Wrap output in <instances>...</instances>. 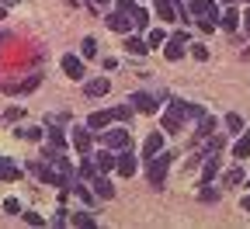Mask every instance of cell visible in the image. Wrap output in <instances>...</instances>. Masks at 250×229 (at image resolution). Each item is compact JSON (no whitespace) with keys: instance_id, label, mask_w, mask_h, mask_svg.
Instances as JSON below:
<instances>
[{"instance_id":"6da1fadb","label":"cell","mask_w":250,"mask_h":229,"mask_svg":"<svg viewBox=\"0 0 250 229\" xmlns=\"http://www.w3.org/2000/svg\"><path fill=\"white\" fill-rule=\"evenodd\" d=\"M205 115V108H198V104H184V101H174L170 108H167V115H164V122H160V128L164 132H181V122L184 118H202Z\"/></svg>"},{"instance_id":"7a4b0ae2","label":"cell","mask_w":250,"mask_h":229,"mask_svg":"<svg viewBox=\"0 0 250 229\" xmlns=\"http://www.w3.org/2000/svg\"><path fill=\"white\" fill-rule=\"evenodd\" d=\"M28 170L35 174L39 181H45V184H56V187H66V184H70V177L62 174V170L56 167L52 160H49V163H45V160H31V163H28Z\"/></svg>"},{"instance_id":"3957f363","label":"cell","mask_w":250,"mask_h":229,"mask_svg":"<svg viewBox=\"0 0 250 229\" xmlns=\"http://www.w3.org/2000/svg\"><path fill=\"white\" fill-rule=\"evenodd\" d=\"M170 160H174V153H156V156H149L146 160V177H149V184L153 187H164V181H167V170H170Z\"/></svg>"},{"instance_id":"277c9868","label":"cell","mask_w":250,"mask_h":229,"mask_svg":"<svg viewBox=\"0 0 250 229\" xmlns=\"http://www.w3.org/2000/svg\"><path fill=\"white\" fill-rule=\"evenodd\" d=\"M104 24H108L111 31H118V35H129V31L136 28V24H132V18L125 14V11H118V7H115V11H111V14L104 18Z\"/></svg>"},{"instance_id":"5b68a950","label":"cell","mask_w":250,"mask_h":229,"mask_svg":"<svg viewBox=\"0 0 250 229\" xmlns=\"http://www.w3.org/2000/svg\"><path fill=\"white\" fill-rule=\"evenodd\" d=\"M101 143L108 149H129V128H104Z\"/></svg>"},{"instance_id":"8992f818","label":"cell","mask_w":250,"mask_h":229,"mask_svg":"<svg viewBox=\"0 0 250 229\" xmlns=\"http://www.w3.org/2000/svg\"><path fill=\"white\" fill-rule=\"evenodd\" d=\"M184 45H188V35H184V31H177V35H170V39H167V45H164V56H167L170 62H177V59L184 56Z\"/></svg>"},{"instance_id":"52a82bcc","label":"cell","mask_w":250,"mask_h":229,"mask_svg":"<svg viewBox=\"0 0 250 229\" xmlns=\"http://www.w3.org/2000/svg\"><path fill=\"white\" fill-rule=\"evenodd\" d=\"M188 11H191L195 18H212V21H219L215 0H188Z\"/></svg>"},{"instance_id":"ba28073f","label":"cell","mask_w":250,"mask_h":229,"mask_svg":"<svg viewBox=\"0 0 250 229\" xmlns=\"http://www.w3.org/2000/svg\"><path fill=\"white\" fill-rule=\"evenodd\" d=\"M73 146H77V153L80 156H90V146H94V139H90V125L87 128H73Z\"/></svg>"},{"instance_id":"9c48e42d","label":"cell","mask_w":250,"mask_h":229,"mask_svg":"<svg viewBox=\"0 0 250 229\" xmlns=\"http://www.w3.org/2000/svg\"><path fill=\"white\" fill-rule=\"evenodd\" d=\"M111 122H118V115H115V108H111V111H94V115L87 118V125L94 128V132H104V128H108Z\"/></svg>"},{"instance_id":"30bf717a","label":"cell","mask_w":250,"mask_h":229,"mask_svg":"<svg viewBox=\"0 0 250 229\" xmlns=\"http://www.w3.org/2000/svg\"><path fill=\"white\" fill-rule=\"evenodd\" d=\"M132 104H136V111H143V115H153L156 108H160V101H156L153 94H146V90L132 94Z\"/></svg>"},{"instance_id":"8fae6325","label":"cell","mask_w":250,"mask_h":229,"mask_svg":"<svg viewBox=\"0 0 250 229\" xmlns=\"http://www.w3.org/2000/svg\"><path fill=\"white\" fill-rule=\"evenodd\" d=\"M59 62H62V73H66L70 80H80V77H83V62H80V56H70V52H66Z\"/></svg>"},{"instance_id":"7c38bea8","label":"cell","mask_w":250,"mask_h":229,"mask_svg":"<svg viewBox=\"0 0 250 229\" xmlns=\"http://www.w3.org/2000/svg\"><path fill=\"white\" fill-rule=\"evenodd\" d=\"M153 4H156V14H160L164 21H177V18H181L177 0H153Z\"/></svg>"},{"instance_id":"4fadbf2b","label":"cell","mask_w":250,"mask_h":229,"mask_svg":"<svg viewBox=\"0 0 250 229\" xmlns=\"http://www.w3.org/2000/svg\"><path fill=\"white\" fill-rule=\"evenodd\" d=\"M160 149H164V132H149L146 143H143V156L149 160V156H156Z\"/></svg>"},{"instance_id":"5bb4252c","label":"cell","mask_w":250,"mask_h":229,"mask_svg":"<svg viewBox=\"0 0 250 229\" xmlns=\"http://www.w3.org/2000/svg\"><path fill=\"white\" fill-rule=\"evenodd\" d=\"M115 170H118L122 177H132V174H136V156H132L129 149H125V153L118 156V163H115Z\"/></svg>"},{"instance_id":"9a60e30c","label":"cell","mask_w":250,"mask_h":229,"mask_svg":"<svg viewBox=\"0 0 250 229\" xmlns=\"http://www.w3.org/2000/svg\"><path fill=\"white\" fill-rule=\"evenodd\" d=\"M108 87H111V83H108L104 77H98V80H87V83H83V94H87V97H104Z\"/></svg>"},{"instance_id":"2e32d148","label":"cell","mask_w":250,"mask_h":229,"mask_svg":"<svg viewBox=\"0 0 250 229\" xmlns=\"http://www.w3.org/2000/svg\"><path fill=\"white\" fill-rule=\"evenodd\" d=\"M146 49H149V42L139 39V35H129V39H125V52H129V56H146Z\"/></svg>"},{"instance_id":"e0dca14e","label":"cell","mask_w":250,"mask_h":229,"mask_svg":"<svg viewBox=\"0 0 250 229\" xmlns=\"http://www.w3.org/2000/svg\"><path fill=\"white\" fill-rule=\"evenodd\" d=\"M90 184H94V191H98L101 198H115V184H111L108 177H101V174H98V177H90Z\"/></svg>"},{"instance_id":"ac0fdd59","label":"cell","mask_w":250,"mask_h":229,"mask_svg":"<svg viewBox=\"0 0 250 229\" xmlns=\"http://www.w3.org/2000/svg\"><path fill=\"white\" fill-rule=\"evenodd\" d=\"M233 156H236V160L250 156V128H243V132H240V139H236V146H233Z\"/></svg>"},{"instance_id":"d6986e66","label":"cell","mask_w":250,"mask_h":229,"mask_svg":"<svg viewBox=\"0 0 250 229\" xmlns=\"http://www.w3.org/2000/svg\"><path fill=\"white\" fill-rule=\"evenodd\" d=\"M0 181H21V167L11 163V160H4L0 163Z\"/></svg>"},{"instance_id":"ffe728a7","label":"cell","mask_w":250,"mask_h":229,"mask_svg":"<svg viewBox=\"0 0 250 229\" xmlns=\"http://www.w3.org/2000/svg\"><path fill=\"white\" fill-rule=\"evenodd\" d=\"M45 136H49V146L62 153V146H66V136H62V128H56V125H49V128H45Z\"/></svg>"},{"instance_id":"44dd1931","label":"cell","mask_w":250,"mask_h":229,"mask_svg":"<svg viewBox=\"0 0 250 229\" xmlns=\"http://www.w3.org/2000/svg\"><path fill=\"white\" fill-rule=\"evenodd\" d=\"M215 128H219V122H215L212 115H202V118H198V139H205V136H212V132H215Z\"/></svg>"},{"instance_id":"7402d4cb","label":"cell","mask_w":250,"mask_h":229,"mask_svg":"<svg viewBox=\"0 0 250 229\" xmlns=\"http://www.w3.org/2000/svg\"><path fill=\"white\" fill-rule=\"evenodd\" d=\"M240 21H243V14H236V7H229L223 18H219V24H223L226 31H236V24H240Z\"/></svg>"},{"instance_id":"603a6c76","label":"cell","mask_w":250,"mask_h":229,"mask_svg":"<svg viewBox=\"0 0 250 229\" xmlns=\"http://www.w3.org/2000/svg\"><path fill=\"white\" fill-rule=\"evenodd\" d=\"M243 181H247L243 167H233V170H226V174H223V184H226V187H236V184H243Z\"/></svg>"},{"instance_id":"cb8c5ba5","label":"cell","mask_w":250,"mask_h":229,"mask_svg":"<svg viewBox=\"0 0 250 229\" xmlns=\"http://www.w3.org/2000/svg\"><path fill=\"white\" fill-rule=\"evenodd\" d=\"M94 160H98V167H101V170H111L115 163H118V156H111V149H108V146H104L98 156H94Z\"/></svg>"},{"instance_id":"d4e9b609","label":"cell","mask_w":250,"mask_h":229,"mask_svg":"<svg viewBox=\"0 0 250 229\" xmlns=\"http://www.w3.org/2000/svg\"><path fill=\"white\" fill-rule=\"evenodd\" d=\"M215 174H219V156H208V160H205V167H202V181L208 184Z\"/></svg>"},{"instance_id":"484cf974","label":"cell","mask_w":250,"mask_h":229,"mask_svg":"<svg viewBox=\"0 0 250 229\" xmlns=\"http://www.w3.org/2000/svg\"><path fill=\"white\" fill-rule=\"evenodd\" d=\"M129 18H132V24H136V28H149V14H146V11H143L139 4H136V7L129 11Z\"/></svg>"},{"instance_id":"4316f807","label":"cell","mask_w":250,"mask_h":229,"mask_svg":"<svg viewBox=\"0 0 250 229\" xmlns=\"http://www.w3.org/2000/svg\"><path fill=\"white\" fill-rule=\"evenodd\" d=\"M98 170H101V167H98V160L87 156V160H83V167H80V177H87V181H90V177H98Z\"/></svg>"},{"instance_id":"83f0119b","label":"cell","mask_w":250,"mask_h":229,"mask_svg":"<svg viewBox=\"0 0 250 229\" xmlns=\"http://www.w3.org/2000/svg\"><path fill=\"white\" fill-rule=\"evenodd\" d=\"M80 56H83V59H94V56H98V39H83V42H80Z\"/></svg>"},{"instance_id":"f1b7e54d","label":"cell","mask_w":250,"mask_h":229,"mask_svg":"<svg viewBox=\"0 0 250 229\" xmlns=\"http://www.w3.org/2000/svg\"><path fill=\"white\" fill-rule=\"evenodd\" d=\"M39 83H42V73H31V77H28V80H24V83H18V87H14V90H21V94H28V90H35V87H39Z\"/></svg>"},{"instance_id":"f546056e","label":"cell","mask_w":250,"mask_h":229,"mask_svg":"<svg viewBox=\"0 0 250 229\" xmlns=\"http://www.w3.org/2000/svg\"><path fill=\"white\" fill-rule=\"evenodd\" d=\"M73 191H77V198H80V202H83L87 208H94V191H90V187H83V184H77Z\"/></svg>"},{"instance_id":"4dcf8cb0","label":"cell","mask_w":250,"mask_h":229,"mask_svg":"<svg viewBox=\"0 0 250 229\" xmlns=\"http://www.w3.org/2000/svg\"><path fill=\"white\" fill-rule=\"evenodd\" d=\"M146 42H149V45H164V42H167V35H164L160 28H149V35H146Z\"/></svg>"},{"instance_id":"1f68e13d","label":"cell","mask_w":250,"mask_h":229,"mask_svg":"<svg viewBox=\"0 0 250 229\" xmlns=\"http://www.w3.org/2000/svg\"><path fill=\"white\" fill-rule=\"evenodd\" d=\"M70 222H73V226H80V229H90V226H94V219H90L87 212H77V215H73Z\"/></svg>"},{"instance_id":"d6a6232c","label":"cell","mask_w":250,"mask_h":229,"mask_svg":"<svg viewBox=\"0 0 250 229\" xmlns=\"http://www.w3.org/2000/svg\"><path fill=\"white\" fill-rule=\"evenodd\" d=\"M132 111H136V104H118V108H115L118 122H129V118H132Z\"/></svg>"},{"instance_id":"836d02e7","label":"cell","mask_w":250,"mask_h":229,"mask_svg":"<svg viewBox=\"0 0 250 229\" xmlns=\"http://www.w3.org/2000/svg\"><path fill=\"white\" fill-rule=\"evenodd\" d=\"M226 125L233 128V132H243V118H240L236 111H229V115H226Z\"/></svg>"},{"instance_id":"e575fe53","label":"cell","mask_w":250,"mask_h":229,"mask_svg":"<svg viewBox=\"0 0 250 229\" xmlns=\"http://www.w3.org/2000/svg\"><path fill=\"white\" fill-rule=\"evenodd\" d=\"M191 56H195V59H202V62H205V59H208V49H205V45H191Z\"/></svg>"},{"instance_id":"d590c367","label":"cell","mask_w":250,"mask_h":229,"mask_svg":"<svg viewBox=\"0 0 250 229\" xmlns=\"http://www.w3.org/2000/svg\"><path fill=\"white\" fill-rule=\"evenodd\" d=\"M24 222H28V226H42V215H39V212H24Z\"/></svg>"},{"instance_id":"8d00e7d4","label":"cell","mask_w":250,"mask_h":229,"mask_svg":"<svg viewBox=\"0 0 250 229\" xmlns=\"http://www.w3.org/2000/svg\"><path fill=\"white\" fill-rule=\"evenodd\" d=\"M24 139H42V128H21Z\"/></svg>"},{"instance_id":"74e56055","label":"cell","mask_w":250,"mask_h":229,"mask_svg":"<svg viewBox=\"0 0 250 229\" xmlns=\"http://www.w3.org/2000/svg\"><path fill=\"white\" fill-rule=\"evenodd\" d=\"M4 212H11V215H18V212H21V205H18L14 198H7V202H4Z\"/></svg>"},{"instance_id":"f35d334b","label":"cell","mask_w":250,"mask_h":229,"mask_svg":"<svg viewBox=\"0 0 250 229\" xmlns=\"http://www.w3.org/2000/svg\"><path fill=\"white\" fill-rule=\"evenodd\" d=\"M243 31H247V39H250V11H243Z\"/></svg>"},{"instance_id":"ab89813d","label":"cell","mask_w":250,"mask_h":229,"mask_svg":"<svg viewBox=\"0 0 250 229\" xmlns=\"http://www.w3.org/2000/svg\"><path fill=\"white\" fill-rule=\"evenodd\" d=\"M240 208H243V212H250V194H247V198L240 202Z\"/></svg>"},{"instance_id":"60d3db41","label":"cell","mask_w":250,"mask_h":229,"mask_svg":"<svg viewBox=\"0 0 250 229\" xmlns=\"http://www.w3.org/2000/svg\"><path fill=\"white\" fill-rule=\"evenodd\" d=\"M90 4H98V7H108V4H111V0H90Z\"/></svg>"},{"instance_id":"b9f144b4","label":"cell","mask_w":250,"mask_h":229,"mask_svg":"<svg viewBox=\"0 0 250 229\" xmlns=\"http://www.w3.org/2000/svg\"><path fill=\"white\" fill-rule=\"evenodd\" d=\"M0 4H4V7H11V4H18V0H0Z\"/></svg>"},{"instance_id":"7bdbcfd3","label":"cell","mask_w":250,"mask_h":229,"mask_svg":"<svg viewBox=\"0 0 250 229\" xmlns=\"http://www.w3.org/2000/svg\"><path fill=\"white\" fill-rule=\"evenodd\" d=\"M4 14H7V11H4V4H0V21H4Z\"/></svg>"},{"instance_id":"ee69618b","label":"cell","mask_w":250,"mask_h":229,"mask_svg":"<svg viewBox=\"0 0 250 229\" xmlns=\"http://www.w3.org/2000/svg\"><path fill=\"white\" fill-rule=\"evenodd\" d=\"M4 39H7V35H0V42H4Z\"/></svg>"},{"instance_id":"f6af8a7d","label":"cell","mask_w":250,"mask_h":229,"mask_svg":"<svg viewBox=\"0 0 250 229\" xmlns=\"http://www.w3.org/2000/svg\"><path fill=\"white\" fill-rule=\"evenodd\" d=\"M4 160H7V156H0V163H4Z\"/></svg>"},{"instance_id":"bcb514c9","label":"cell","mask_w":250,"mask_h":229,"mask_svg":"<svg viewBox=\"0 0 250 229\" xmlns=\"http://www.w3.org/2000/svg\"><path fill=\"white\" fill-rule=\"evenodd\" d=\"M226 4H229V0H226Z\"/></svg>"}]
</instances>
